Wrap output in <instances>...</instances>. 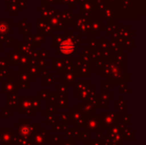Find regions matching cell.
Returning a JSON list of instances; mask_svg holds the SVG:
<instances>
[{"instance_id":"obj_10","label":"cell","mask_w":146,"mask_h":145,"mask_svg":"<svg viewBox=\"0 0 146 145\" xmlns=\"http://www.w3.org/2000/svg\"><path fill=\"white\" fill-rule=\"evenodd\" d=\"M85 145H92V144H86Z\"/></svg>"},{"instance_id":"obj_7","label":"cell","mask_w":146,"mask_h":145,"mask_svg":"<svg viewBox=\"0 0 146 145\" xmlns=\"http://www.w3.org/2000/svg\"><path fill=\"white\" fill-rule=\"evenodd\" d=\"M60 139V138L59 137H56V136H55L54 138H53V143L54 144H56V143H59V140Z\"/></svg>"},{"instance_id":"obj_4","label":"cell","mask_w":146,"mask_h":145,"mask_svg":"<svg viewBox=\"0 0 146 145\" xmlns=\"http://www.w3.org/2000/svg\"><path fill=\"white\" fill-rule=\"evenodd\" d=\"M3 135H1L0 133V136H1V141H2V144L3 145H10L11 144V141H12V138H14V133L13 132H10L9 131V132H2Z\"/></svg>"},{"instance_id":"obj_3","label":"cell","mask_w":146,"mask_h":145,"mask_svg":"<svg viewBox=\"0 0 146 145\" xmlns=\"http://www.w3.org/2000/svg\"><path fill=\"white\" fill-rule=\"evenodd\" d=\"M74 44L71 41H63L60 46V49L62 53L64 54H69L74 50Z\"/></svg>"},{"instance_id":"obj_9","label":"cell","mask_w":146,"mask_h":145,"mask_svg":"<svg viewBox=\"0 0 146 145\" xmlns=\"http://www.w3.org/2000/svg\"><path fill=\"white\" fill-rule=\"evenodd\" d=\"M103 137H104L103 132H99V133H98V138H99V139H100V138H102Z\"/></svg>"},{"instance_id":"obj_1","label":"cell","mask_w":146,"mask_h":145,"mask_svg":"<svg viewBox=\"0 0 146 145\" xmlns=\"http://www.w3.org/2000/svg\"><path fill=\"white\" fill-rule=\"evenodd\" d=\"M108 134H109V137L115 142L116 143H121L122 142V134H121V132L119 131L117 128H112L111 129H109L108 131Z\"/></svg>"},{"instance_id":"obj_5","label":"cell","mask_w":146,"mask_h":145,"mask_svg":"<svg viewBox=\"0 0 146 145\" xmlns=\"http://www.w3.org/2000/svg\"><path fill=\"white\" fill-rule=\"evenodd\" d=\"M19 134L21 137H24V138H28L30 136V134H32V130H31V126H19V131H18Z\"/></svg>"},{"instance_id":"obj_8","label":"cell","mask_w":146,"mask_h":145,"mask_svg":"<svg viewBox=\"0 0 146 145\" xmlns=\"http://www.w3.org/2000/svg\"><path fill=\"white\" fill-rule=\"evenodd\" d=\"M92 144L93 145H102V142H98L97 140H92Z\"/></svg>"},{"instance_id":"obj_2","label":"cell","mask_w":146,"mask_h":145,"mask_svg":"<svg viewBox=\"0 0 146 145\" xmlns=\"http://www.w3.org/2000/svg\"><path fill=\"white\" fill-rule=\"evenodd\" d=\"M34 137V145H44V144L48 143V132L46 133H38L35 132Z\"/></svg>"},{"instance_id":"obj_6","label":"cell","mask_w":146,"mask_h":145,"mask_svg":"<svg viewBox=\"0 0 146 145\" xmlns=\"http://www.w3.org/2000/svg\"><path fill=\"white\" fill-rule=\"evenodd\" d=\"M61 144H62V145H75V141L65 140V141H62Z\"/></svg>"}]
</instances>
